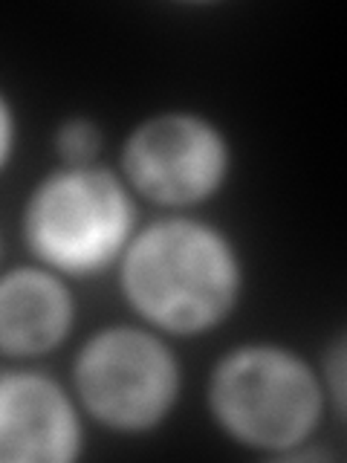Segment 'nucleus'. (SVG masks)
Wrapping results in <instances>:
<instances>
[{"label": "nucleus", "mask_w": 347, "mask_h": 463, "mask_svg": "<svg viewBox=\"0 0 347 463\" xmlns=\"http://www.w3.org/2000/svg\"><path fill=\"white\" fill-rule=\"evenodd\" d=\"M113 275L130 318L171 342L226 327L249 281L235 235L200 212H159L142 221Z\"/></svg>", "instance_id": "f257e3e1"}, {"label": "nucleus", "mask_w": 347, "mask_h": 463, "mask_svg": "<svg viewBox=\"0 0 347 463\" xmlns=\"http://www.w3.org/2000/svg\"><path fill=\"white\" fill-rule=\"evenodd\" d=\"M202 400L231 446L269 460H293L333 420L318 362L278 339H246L223 351Z\"/></svg>", "instance_id": "f03ea898"}, {"label": "nucleus", "mask_w": 347, "mask_h": 463, "mask_svg": "<svg viewBox=\"0 0 347 463\" xmlns=\"http://www.w3.org/2000/svg\"><path fill=\"white\" fill-rule=\"evenodd\" d=\"M142 221V203L113 165L55 163L26 192L18 232L29 260L79 284L113 272Z\"/></svg>", "instance_id": "7ed1b4c3"}, {"label": "nucleus", "mask_w": 347, "mask_h": 463, "mask_svg": "<svg viewBox=\"0 0 347 463\" xmlns=\"http://www.w3.org/2000/svg\"><path fill=\"white\" fill-rule=\"evenodd\" d=\"M67 385L90 426L145 438L180 409L185 365L177 342L148 325L108 322L76 347Z\"/></svg>", "instance_id": "20e7f679"}, {"label": "nucleus", "mask_w": 347, "mask_h": 463, "mask_svg": "<svg viewBox=\"0 0 347 463\" xmlns=\"http://www.w3.org/2000/svg\"><path fill=\"white\" fill-rule=\"evenodd\" d=\"M113 168L142 206L200 212L231 183L235 142L209 113L163 108L130 125Z\"/></svg>", "instance_id": "39448f33"}, {"label": "nucleus", "mask_w": 347, "mask_h": 463, "mask_svg": "<svg viewBox=\"0 0 347 463\" xmlns=\"http://www.w3.org/2000/svg\"><path fill=\"white\" fill-rule=\"evenodd\" d=\"M87 417L64 380L38 365L0 368V463H76Z\"/></svg>", "instance_id": "423d86ee"}, {"label": "nucleus", "mask_w": 347, "mask_h": 463, "mask_svg": "<svg viewBox=\"0 0 347 463\" xmlns=\"http://www.w3.org/2000/svg\"><path fill=\"white\" fill-rule=\"evenodd\" d=\"M79 325L76 284L35 260L0 269V362L38 365L70 342Z\"/></svg>", "instance_id": "0eeeda50"}, {"label": "nucleus", "mask_w": 347, "mask_h": 463, "mask_svg": "<svg viewBox=\"0 0 347 463\" xmlns=\"http://www.w3.org/2000/svg\"><path fill=\"white\" fill-rule=\"evenodd\" d=\"M105 128L90 113H67L52 130V154L58 165H96L105 156Z\"/></svg>", "instance_id": "6e6552de"}, {"label": "nucleus", "mask_w": 347, "mask_h": 463, "mask_svg": "<svg viewBox=\"0 0 347 463\" xmlns=\"http://www.w3.org/2000/svg\"><path fill=\"white\" fill-rule=\"evenodd\" d=\"M318 373H322V385L327 394L330 417L336 426H344V411H347V339L339 333L324 351L322 362H318Z\"/></svg>", "instance_id": "1a4fd4ad"}, {"label": "nucleus", "mask_w": 347, "mask_h": 463, "mask_svg": "<svg viewBox=\"0 0 347 463\" xmlns=\"http://www.w3.org/2000/svg\"><path fill=\"white\" fill-rule=\"evenodd\" d=\"M21 148V113L12 96L0 87V177L12 168Z\"/></svg>", "instance_id": "9d476101"}, {"label": "nucleus", "mask_w": 347, "mask_h": 463, "mask_svg": "<svg viewBox=\"0 0 347 463\" xmlns=\"http://www.w3.org/2000/svg\"><path fill=\"white\" fill-rule=\"evenodd\" d=\"M4 250H6V241H4V229H0V269H4Z\"/></svg>", "instance_id": "9b49d317"}]
</instances>
